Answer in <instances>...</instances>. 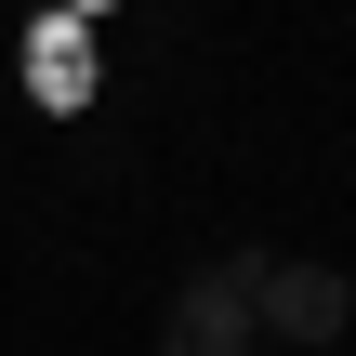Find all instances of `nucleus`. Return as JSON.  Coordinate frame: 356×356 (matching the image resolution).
<instances>
[{"label":"nucleus","mask_w":356,"mask_h":356,"mask_svg":"<svg viewBox=\"0 0 356 356\" xmlns=\"http://www.w3.org/2000/svg\"><path fill=\"white\" fill-rule=\"evenodd\" d=\"M251 330H277V343H343L356 330V277L343 264H264V291H251Z\"/></svg>","instance_id":"obj_1"},{"label":"nucleus","mask_w":356,"mask_h":356,"mask_svg":"<svg viewBox=\"0 0 356 356\" xmlns=\"http://www.w3.org/2000/svg\"><path fill=\"white\" fill-rule=\"evenodd\" d=\"M159 356H251V291L238 277H185V304L159 317Z\"/></svg>","instance_id":"obj_2"}]
</instances>
